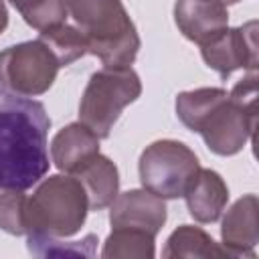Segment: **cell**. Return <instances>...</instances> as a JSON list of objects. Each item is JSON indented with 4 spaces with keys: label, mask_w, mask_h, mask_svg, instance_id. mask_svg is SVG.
<instances>
[{
    "label": "cell",
    "mask_w": 259,
    "mask_h": 259,
    "mask_svg": "<svg viewBox=\"0 0 259 259\" xmlns=\"http://www.w3.org/2000/svg\"><path fill=\"white\" fill-rule=\"evenodd\" d=\"M51 117L40 101L0 85V190H26L49 172Z\"/></svg>",
    "instance_id": "1"
},
{
    "label": "cell",
    "mask_w": 259,
    "mask_h": 259,
    "mask_svg": "<svg viewBox=\"0 0 259 259\" xmlns=\"http://www.w3.org/2000/svg\"><path fill=\"white\" fill-rule=\"evenodd\" d=\"M184 125L198 132L210 152L235 156L251 140L257 125V75L241 79L231 93L210 87L188 107Z\"/></svg>",
    "instance_id": "2"
},
{
    "label": "cell",
    "mask_w": 259,
    "mask_h": 259,
    "mask_svg": "<svg viewBox=\"0 0 259 259\" xmlns=\"http://www.w3.org/2000/svg\"><path fill=\"white\" fill-rule=\"evenodd\" d=\"M87 53L105 67H130L140 51V36L121 0H67Z\"/></svg>",
    "instance_id": "3"
},
{
    "label": "cell",
    "mask_w": 259,
    "mask_h": 259,
    "mask_svg": "<svg viewBox=\"0 0 259 259\" xmlns=\"http://www.w3.org/2000/svg\"><path fill=\"white\" fill-rule=\"evenodd\" d=\"M89 212L83 184L71 174L45 178L32 196H26V237L65 239L81 231Z\"/></svg>",
    "instance_id": "4"
},
{
    "label": "cell",
    "mask_w": 259,
    "mask_h": 259,
    "mask_svg": "<svg viewBox=\"0 0 259 259\" xmlns=\"http://www.w3.org/2000/svg\"><path fill=\"white\" fill-rule=\"evenodd\" d=\"M142 93L140 75L132 67H103L95 71L79 101V121L99 140L109 138L121 111Z\"/></svg>",
    "instance_id": "5"
},
{
    "label": "cell",
    "mask_w": 259,
    "mask_h": 259,
    "mask_svg": "<svg viewBox=\"0 0 259 259\" xmlns=\"http://www.w3.org/2000/svg\"><path fill=\"white\" fill-rule=\"evenodd\" d=\"M200 164L196 154L182 142L158 140L140 156V182L160 198H180Z\"/></svg>",
    "instance_id": "6"
},
{
    "label": "cell",
    "mask_w": 259,
    "mask_h": 259,
    "mask_svg": "<svg viewBox=\"0 0 259 259\" xmlns=\"http://www.w3.org/2000/svg\"><path fill=\"white\" fill-rule=\"evenodd\" d=\"M61 65L40 40H26L0 51V85L12 93L34 97L51 89Z\"/></svg>",
    "instance_id": "7"
},
{
    "label": "cell",
    "mask_w": 259,
    "mask_h": 259,
    "mask_svg": "<svg viewBox=\"0 0 259 259\" xmlns=\"http://www.w3.org/2000/svg\"><path fill=\"white\" fill-rule=\"evenodd\" d=\"M200 55L208 69L227 79L237 69H257V22L249 20L237 28H225L212 40L200 47Z\"/></svg>",
    "instance_id": "8"
},
{
    "label": "cell",
    "mask_w": 259,
    "mask_h": 259,
    "mask_svg": "<svg viewBox=\"0 0 259 259\" xmlns=\"http://www.w3.org/2000/svg\"><path fill=\"white\" fill-rule=\"evenodd\" d=\"M109 206L111 229H136L156 237L168 219L164 198L146 188L121 192Z\"/></svg>",
    "instance_id": "9"
},
{
    "label": "cell",
    "mask_w": 259,
    "mask_h": 259,
    "mask_svg": "<svg viewBox=\"0 0 259 259\" xmlns=\"http://www.w3.org/2000/svg\"><path fill=\"white\" fill-rule=\"evenodd\" d=\"M174 20L188 40L202 47L229 28V10L223 0H176Z\"/></svg>",
    "instance_id": "10"
},
{
    "label": "cell",
    "mask_w": 259,
    "mask_h": 259,
    "mask_svg": "<svg viewBox=\"0 0 259 259\" xmlns=\"http://www.w3.org/2000/svg\"><path fill=\"white\" fill-rule=\"evenodd\" d=\"M259 202L255 194H245L239 198L225 214L221 227L223 247L231 257L255 259V245L259 243Z\"/></svg>",
    "instance_id": "11"
},
{
    "label": "cell",
    "mask_w": 259,
    "mask_h": 259,
    "mask_svg": "<svg viewBox=\"0 0 259 259\" xmlns=\"http://www.w3.org/2000/svg\"><path fill=\"white\" fill-rule=\"evenodd\" d=\"M99 154V138L85 123L75 121L59 130L51 142V158L61 172L75 174Z\"/></svg>",
    "instance_id": "12"
},
{
    "label": "cell",
    "mask_w": 259,
    "mask_h": 259,
    "mask_svg": "<svg viewBox=\"0 0 259 259\" xmlns=\"http://www.w3.org/2000/svg\"><path fill=\"white\" fill-rule=\"evenodd\" d=\"M188 212L198 223H214L223 214L227 200H229V188L223 176L210 168H198V172L192 176L184 190Z\"/></svg>",
    "instance_id": "13"
},
{
    "label": "cell",
    "mask_w": 259,
    "mask_h": 259,
    "mask_svg": "<svg viewBox=\"0 0 259 259\" xmlns=\"http://www.w3.org/2000/svg\"><path fill=\"white\" fill-rule=\"evenodd\" d=\"M85 188L89 210L107 208L119 194V172L117 166L103 154L93 156L81 170L73 174Z\"/></svg>",
    "instance_id": "14"
},
{
    "label": "cell",
    "mask_w": 259,
    "mask_h": 259,
    "mask_svg": "<svg viewBox=\"0 0 259 259\" xmlns=\"http://www.w3.org/2000/svg\"><path fill=\"white\" fill-rule=\"evenodd\" d=\"M166 259L172 257H202V259H221L231 257L227 249L212 241L208 233L192 225H180L166 241L162 251Z\"/></svg>",
    "instance_id": "15"
},
{
    "label": "cell",
    "mask_w": 259,
    "mask_h": 259,
    "mask_svg": "<svg viewBox=\"0 0 259 259\" xmlns=\"http://www.w3.org/2000/svg\"><path fill=\"white\" fill-rule=\"evenodd\" d=\"M154 235L136 229H113L103 243V259H152L156 255Z\"/></svg>",
    "instance_id": "16"
},
{
    "label": "cell",
    "mask_w": 259,
    "mask_h": 259,
    "mask_svg": "<svg viewBox=\"0 0 259 259\" xmlns=\"http://www.w3.org/2000/svg\"><path fill=\"white\" fill-rule=\"evenodd\" d=\"M24 18L28 26L38 32L51 30L65 24L67 20V0H8Z\"/></svg>",
    "instance_id": "17"
},
{
    "label": "cell",
    "mask_w": 259,
    "mask_h": 259,
    "mask_svg": "<svg viewBox=\"0 0 259 259\" xmlns=\"http://www.w3.org/2000/svg\"><path fill=\"white\" fill-rule=\"evenodd\" d=\"M38 38L51 49V53L57 57L61 67H67L71 63H75L77 59H81L83 55H87L85 36L81 34V30L77 26H71L67 22L40 32Z\"/></svg>",
    "instance_id": "18"
},
{
    "label": "cell",
    "mask_w": 259,
    "mask_h": 259,
    "mask_svg": "<svg viewBox=\"0 0 259 259\" xmlns=\"http://www.w3.org/2000/svg\"><path fill=\"white\" fill-rule=\"evenodd\" d=\"M95 235H87L81 241H61V239H30L28 237V251L36 257H67V255H77V257H93L95 253Z\"/></svg>",
    "instance_id": "19"
},
{
    "label": "cell",
    "mask_w": 259,
    "mask_h": 259,
    "mask_svg": "<svg viewBox=\"0 0 259 259\" xmlns=\"http://www.w3.org/2000/svg\"><path fill=\"white\" fill-rule=\"evenodd\" d=\"M26 196L22 190H2L0 229L10 235H26Z\"/></svg>",
    "instance_id": "20"
},
{
    "label": "cell",
    "mask_w": 259,
    "mask_h": 259,
    "mask_svg": "<svg viewBox=\"0 0 259 259\" xmlns=\"http://www.w3.org/2000/svg\"><path fill=\"white\" fill-rule=\"evenodd\" d=\"M6 26H8V8L4 0H0V34L6 30Z\"/></svg>",
    "instance_id": "21"
},
{
    "label": "cell",
    "mask_w": 259,
    "mask_h": 259,
    "mask_svg": "<svg viewBox=\"0 0 259 259\" xmlns=\"http://www.w3.org/2000/svg\"><path fill=\"white\" fill-rule=\"evenodd\" d=\"M225 4H235V2H239V0H223Z\"/></svg>",
    "instance_id": "22"
}]
</instances>
